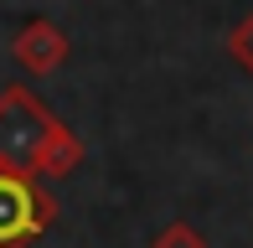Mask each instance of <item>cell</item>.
<instances>
[{
  "label": "cell",
  "instance_id": "3",
  "mask_svg": "<svg viewBox=\"0 0 253 248\" xmlns=\"http://www.w3.org/2000/svg\"><path fill=\"white\" fill-rule=\"evenodd\" d=\"M10 52H16V62L26 67V73L47 78V73H57V67L73 57V41H67V31L57 26V21H47V16H31L26 26L16 31Z\"/></svg>",
  "mask_w": 253,
  "mask_h": 248
},
{
  "label": "cell",
  "instance_id": "4",
  "mask_svg": "<svg viewBox=\"0 0 253 248\" xmlns=\"http://www.w3.org/2000/svg\"><path fill=\"white\" fill-rule=\"evenodd\" d=\"M227 57L243 67V73H253V10L238 21L233 31H227Z\"/></svg>",
  "mask_w": 253,
  "mask_h": 248
},
{
  "label": "cell",
  "instance_id": "2",
  "mask_svg": "<svg viewBox=\"0 0 253 248\" xmlns=\"http://www.w3.org/2000/svg\"><path fill=\"white\" fill-rule=\"evenodd\" d=\"M57 222V197L47 181L0 171V248H26Z\"/></svg>",
  "mask_w": 253,
  "mask_h": 248
},
{
  "label": "cell",
  "instance_id": "1",
  "mask_svg": "<svg viewBox=\"0 0 253 248\" xmlns=\"http://www.w3.org/2000/svg\"><path fill=\"white\" fill-rule=\"evenodd\" d=\"M83 140L57 119L31 88L10 83L0 93V171H21L37 181H62L83 165Z\"/></svg>",
  "mask_w": 253,
  "mask_h": 248
},
{
  "label": "cell",
  "instance_id": "5",
  "mask_svg": "<svg viewBox=\"0 0 253 248\" xmlns=\"http://www.w3.org/2000/svg\"><path fill=\"white\" fill-rule=\"evenodd\" d=\"M150 248H207V238H202V228H191V222H166V228L155 233V243Z\"/></svg>",
  "mask_w": 253,
  "mask_h": 248
}]
</instances>
